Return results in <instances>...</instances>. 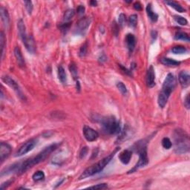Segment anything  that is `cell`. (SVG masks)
<instances>
[{
	"instance_id": "cell-28",
	"label": "cell",
	"mask_w": 190,
	"mask_h": 190,
	"mask_svg": "<svg viewBox=\"0 0 190 190\" xmlns=\"http://www.w3.org/2000/svg\"><path fill=\"white\" fill-rule=\"evenodd\" d=\"M32 178L34 181H43L45 178V173L42 171H37L32 176Z\"/></svg>"
},
{
	"instance_id": "cell-41",
	"label": "cell",
	"mask_w": 190,
	"mask_h": 190,
	"mask_svg": "<svg viewBox=\"0 0 190 190\" xmlns=\"http://www.w3.org/2000/svg\"><path fill=\"white\" fill-rule=\"evenodd\" d=\"M85 7L83 5H79L77 7V13L79 15H82L83 14L84 12H85Z\"/></svg>"
},
{
	"instance_id": "cell-33",
	"label": "cell",
	"mask_w": 190,
	"mask_h": 190,
	"mask_svg": "<svg viewBox=\"0 0 190 190\" xmlns=\"http://www.w3.org/2000/svg\"><path fill=\"white\" fill-rule=\"evenodd\" d=\"M162 145L164 149H169L172 148V141L169 140V138H164L162 140Z\"/></svg>"
},
{
	"instance_id": "cell-42",
	"label": "cell",
	"mask_w": 190,
	"mask_h": 190,
	"mask_svg": "<svg viewBox=\"0 0 190 190\" xmlns=\"http://www.w3.org/2000/svg\"><path fill=\"white\" fill-rule=\"evenodd\" d=\"M13 180H10V181H6L5 183H3L1 185V189H5V188H7L8 187V186H9L10 184H11L12 182H13Z\"/></svg>"
},
{
	"instance_id": "cell-17",
	"label": "cell",
	"mask_w": 190,
	"mask_h": 190,
	"mask_svg": "<svg viewBox=\"0 0 190 190\" xmlns=\"http://www.w3.org/2000/svg\"><path fill=\"white\" fill-rule=\"evenodd\" d=\"M126 43L127 45L129 52H132L134 51L135 45H136V39L133 34H128L126 37Z\"/></svg>"
},
{
	"instance_id": "cell-13",
	"label": "cell",
	"mask_w": 190,
	"mask_h": 190,
	"mask_svg": "<svg viewBox=\"0 0 190 190\" xmlns=\"http://www.w3.org/2000/svg\"><path fill=\"white\" fill-rule=\"evenodd\" d=\"M17 27H18L19 35H20V39H21V40L23 41V42L24 44L25 42V41L27 40V39H28V36L27 35L26 28H25V23H24L23 20H20V21L18 22V25H17Z\"/></svg>"
},
{
	"instance_id": "cell-8",
	"label": "cell",
	"mask_w": 190,
	"mask_h": 190,
	"mask_svg": "<svg viewBox=\"0 0 190 190\" xmlns=\"http://www.w3.org/2000/svg\"><path fill=\"white\" fill-rule=\"evenodd\" d=\"M91 22L90 17H83V18L80 19V20L77 22L76 25V28H75V32L77 34H83L86 31V30L89 27Z\"/></svg>"
},
{
	"instance_id": "cell-24",
	"label": "cell",
	"mask_w": 190,
	"mask_h": 190,
	"mask_svg": "<svg viewBox=\"0 0 190 190\" xmlns=\"http://www.w3.org/2000/svg\"><path fill=\"white\" fill-rule=\"evenodd\" d=\"M6 44V39L5 34L2 31L0 34V47H1V55H2V59H4V54H5V48Z\"/></svg>"
},
{
	"instance_id": "cell-11",
	"label": "cell",
	"mask_w": 190,
	"mask_h": 190,
	"mask_svg": "<svg viewBox=\"0 0 190 190\" xmlns=\"http://www.w3.org/2000/svg\"><path fill=\"white\" fill-rule=\"evenodd\" d=\"M11 146L8 143L2 142L0 145V160L2 163L4 162V160L11 155Z\"/></svg>"
},
{
	"instance_id": "cell-12",
	"label": "cell",
	"mask_w": 190,
	"mask_h": 190,
	"mask_svg": "<svg viewBox=\"0 0 190 190\" xmlns=\"http://www.w3.org/2000/svg\"><path fill=\"white\" fill-rule=\"evenodd\" d=\"M145 81H146V85L149 88H153L155 85V72L152 66H150L147 71Z\"/></svg>"
},
{
	"instance_id": "cell-40",
	"label": "cell",
	"mask_w": 190,
	"mask_h": 190,
	"mask_svg": "<svg viewBox=\"0 0 190 190\" xmlns=\"http://www.w3.org/2000/svg\"><path fill=\"white\" fill-rule=\"evenodd\" d=\"M184 106H186V108L187 109H189L190 107V102H189V95L188 94L187 95H186V98H185L184 100Z\"/></svg>"
},
{
	"instance_id": "cell-3",
	"label": "cell",
	"mask_w": 190,
	"mask_h": 190,
	"mask_svg": "<svg viewBox=\"0 0 190 190\" xmlns=\"http://www.w3.org/2000/svg\"><path fill=\"white\" fill-rule=\"evenodd\" d=\"M134 149L139 155V160L131 170L128 172V174L134 173L138 169L142 167H144L149 163L148 155H147V142L145 140H142L135 143L134 145Z\"/></svg>"
},
{
	"instance_id": "cell-20",
	"label": "cell",
	"mask_w": 190,
	"mask_h": 190,
	"mask_svg": "<svg viewBox=\"0 0 190 190\" xmlns=\"http://www.w3.org/2000/svg\"><path fill=\"white\" fill-rule=\"evenodd\" d=\"M162 64L165 65L167 66H169V67H176V66H178L181 63L177 60H174L173 59H171V58H167L163 57L160 59Z\"/></svg>"
},
{
	"instance_id": "cell-2",
	"label": "cell",
	"mask_w": 190,
	"mask_h": 190,
	"mask_svg": "<svg viewBox=\"0 0 190 190\" xmlns=\"http://www.w3.org/2000/svg\"><path fill=\"white\" fill-rule=\"evenodd\" d=\"M119 150H120V147H117V148L115 149V150H114V152H112V153H111L109 155H108L107 157L102 158V160H100L99 162H97V163L92 165L91 167L87 168V169L84 171L83 173L81 174V175L79 177V180L81 181V180L85 179V178H87V177H91V176H93V175H95V174L100 172L101 171H102V169H103L104 168L106 167L108 164L111 162V160H112L113 159V157H114L115 154L117 153Z\"/></svg>"
},
{
	"instance_id": "cell-18",
	"label": "cell",
	"mask_w": 190,
	"mask_h": 190,
	"mask_svg": "<svg viewBox=\"0 0 190 190\" xmlns=\"http://www.w3.org/2000/svg\"><path fill=\"white\" fill-rule=\"evenodd\" d=\"M0 13H1V19L3 25H4L5 28H8L10 23V16L8 10L3 6H1V8H0Z\"/></svg>"
},
{
	"instance_id": "cell-22",
	"label": "cell",
	"mask_w": 190,
	"mask_h": 190,
	"mask_svg": "<svg viewBox=\"0 0 190 190\" xmlns=\"http://www.w3.org/2000/svg\"><path fill=\"white\" fill-rule=\"evenodd\" d=\"M166 3H167L168 5L170 6L171 8H172L173 9L175 10L176 11L179 12V13H185V12H186V9L183 8V7L181 6L178 2H177L167 1L166 2Z\"/></svg>"
},
{
	"instance_id": "cell-26",
	"label": "cell",
	"mask_w": 190,
	"mask_h": 190,
	"mask_svg": "<svg viewBox=\"0 0 190 190\" xmlns=\"http://www.w3.org/2000/svg\"><path fill=\"white\" fill-rule=\"evenodd\" d=\"M174 39L176 40H184L186 42H189V37L186 33L182 31H178L174 35Z\"/></svg>"
},
{
	"instance_id": "cell-30",
	"label": "cell",
	"mask_w": 190,
	"mask_h": 190,
	"mask_svg": "<svg viewBox=\"0 0 190 190\" xmlns=\"http://www.w3.org/2000/svg\"><path fill=\"white\" fill-rule=\"evenodd\" d=\"M174 20H175L176 23H178L179 25H188L187 20L183 16L175 15V16H174Z\"/></svg>"
},
{
	"instance_id": "cell-15",
	"label": "cell",
	"mask_w": 190,
	"mask_h": 190,
	"mask_svg": "<svg viewBox=\"0 0 190 190\" xmlns=\"http://www.w3.org/2000/svg\"><path fill=\"white\" fill-rule=\"evenodd\" d=\"M24 45H25V48L28 50V51L30 54H34L36 51V44H35V41L33 38L32 36H28V39L27 40L25 41V42L24 43Z\"/></svg>"
},
{
	"instance_id": "cell-39",
	"label": "cell",
	"mask_w": 190,
	"mask_h": 190,
	"mask_svg": "<svg viewBox=\"0 0 190 190\" xmlns=\"http://www.w3.org/2000/svg\"><path fill=\"white\" fill-rule=\"evenodd\" d=\"M70 24H71V23H64L63 25H61L60 26H59V28H60L62 31L63 32L67 31L70 28V25H71Z\"/></svg>"
},
{
	"instance_id": "cell-38",
	"label": "cell",
	"mask_w": 190,
	"mask_h": 190,
	"mask_svg": "<svg viewBox=\"0 0 190 190\" xmlns=\"http://www.w3.org/2000/svg\"><path fill=\"white\" fill-rule=\"evenodd\" d=\"M88 150L87 147H83V148H82L81 151L80 152V158L83 159L86 156V155L88 154Z\"/></svg>"
},
{
	"instance_id": "cell-29",
	"label": "cell",
	"mask_w": 190,
	"mask_h": 190,
	"mask_svg": "<svg viewBox=\"0 0 190 190\" xmlns=\"http://www.w3.org/2000/svg\"><path fill=\"white\" fill-rule=\"evenodd\" d=\"M69 70H70V72H71V75H72L73 78L74 79V80H77V79L79 77V74H78V70H77V66H75L73 63H72V64H71L69 66Z\"/></svg>"
},
{
	"instance_id": "cell-23",
	"label": "cell",
	"mask_w": 190,
	"mask_h": 190,
	"mask_svg": "<svg viewBox=\"0 0 190 190\" xmlns=\"http://www.w3.org/2000/svg\"><path fill=\"white\" fill-rule=\"evenodd\" d=\"M58 77L60 82L63 84H66L67 83V75H66V71L63 66H59L58 67Z\"/></svg>"
},
{
	"instance_id": "cell-31",
	"label": "cell",
	"mask_w": 190,
	"mask_h": 190,
	"mask_svg": "<svg viewBox=\"0 0 190 190\" xmlns=\"http://www.w3.org/2000/svg\"><path fill=\"white\" fill-rule=\"evenodd\" d=\"M87 52H88V42H85L80 48V51H79V55L81 57L86 56Z\"/></svg>"
},
{
	"instance_id": "cell-35",
	"label": "cell",
	"mask_w": 190,
	"mask_h": 190,
	"mask_svg": "<svg viewBox=\"0 0 190 190\" xmlns=\"http://www.w3.org/2000/svg\"><path fill=\"white\" fill-rule=\"evenodd\" d=\"M126 15L123 14V13H120L118 18V24L120 26V28H123V27L126 25Z\"/></svg>"
},
{
	"instance_id": "cell-47",
	"label": "cell",
	"mask_w": 190,
	"mask_h": 190,
	"mask_svg": "<svg viewBox=\"0 0 190 190\" xmlns=\"http://www.w3.org/2000/svg\"><path fill=\"white\" fill-rule=\"evenodd\" d=\"M77 90H78V91H80V82H79L78 80H77Z\"/></svg>"
},
{
	"instance_id": "cell-10",
	"label": "cell",
	"mask_w": 190,
	"mask_h": 190,
	"mask_svg": "<svg viewBox=\"0 0 190 190\" xmlns=\"http://www.w3.org/2000/svg\"><path fill=\"white\" fill-rule=\"evenodd\" d=\"M83 131L85 138L89 142L95 141L99 138L98 132L97 131H95V129H92V128L89 127V126H84Z\"/></svg>"
},
{
	"instance_id": "cell-21",
	"label": "cell",
	"mask_w": 190,
	"mask_h": 190,
	"mask_svg": "<svg viewBox=\"0 0 190 190\" xmlns=\"http://www.w3.org/2000/svg\"><path fill=\"white\" fill-rule=\"evenodd\" d=\"M146 13L148 15L149 18L152 20V22H157L158 20V15L155 13V12L152 11V7L151 3H149L146 6Z\"/></svg>"
},
{
	"instance_id": "cell-44",
	"label": "cell",
	"mask_w": 190,
	"mask_h": 190,
	"mask_svg": "<svg viewBox=\"0 0 190 190\" xmlns=\"http://www.w3.org/2000/svg\"><path fill=\"white\" fill-rule=\"evenodd\" d=\"M120 66L121 69H122V70H123V71H123V72H124V73H126V74L131 75V71H129V70H127V69H126V68H124V67H123V66H121V65H120Z\"/></svg>"
},
{
	"instance_id": "cell-16",
	"label": "cell",
	"mask_w": 190,
	"mask_h": 190,
	"mask_svg": "<svg viewBox=\"0 0 190 190\" xmlns=\"http://www.w3.org/2000/svg\"><path fill=\"white\" fill-rule=\"evenodd\" d=\"M132 157V152L131 150L126 149L119 155V159L123 164H128Z\"/></svg>"
},
{
	"instance_id": "cell-4",
	"label": "cell",
	"mask_w": 190,
	"mask_h": 190,
	"mask_svg": "<svg viewBox=\"0 0 190 190\" xmlns=\"http://www.w3.org/2000/svg\"><path fill=\"white\" fill-rule=\"evenodd\" d=\"M174 151L177 154H185L189 151V135L182 129H177L174 133Z\"/></svg>"
},
{
	"instance_id": "cell-1",
	"label": "cell",
	"mask_w": 190,
	"mask_h": 190,
	"mask_svg": "<svg viewBox=\"0 0 190 190\" xmlns=\"http://www.w3.org/2000/svg\"><path fill=\"white\" fill-rule=\"evenodd\" d=\"M58 145H59L58 143H54V144L48 145V146L44 149L42 152H39L36 157H31V158L26 160L23 163H20V167H19V170L17 173H24L26 171H28L29 169L33 167L34 166L37 165L39 163L44 161L50 155L51 152H54L57 148Z\"/></svg>"
},
{
	"instance_id": "cell-9",
	"label": "cell",
	"mask_w": 190,
	"mask_h": 190,
	"mask_svg": "<svg viewBox=\"0 0 190 190\" xmlns=\"http://www.w3.org/2000/svg\"><path fill=\"white\" fill-rule=\"evenodd\" d=\"M2 81L5 84H7L8 86H10L11 88H13V89L16 92V94L19 95V97H20V98L23 99V100L25 99V96L23 95V92H22L21 89H20V85H18V83H17L14 80H13L11 77H10L9 76H3L2 77Z\"/></svg>"
},
{
	"instance_id": "cell-19",
	"label": "cell",
	"mask_w": 190,
	"mask_h": 190,
	"mask_svg": "<svg viewBox=\"0 0 190 190\" xmlns=\"http://www.w3.org/2000/svg\"><path fill=\"white\" fill-rule=\"evenodd\" d=\"M14 55H15V57H16V61H17V63H18L19 66L22 68L25 67V59H24L23 54H22V51L19 47H16L14 48Z\"/></svg>"
},
{
	"instance_id": "cell-36",
	"label": "cell",
	"mask_w": 190,
	"mask_h": 190,
	"mask_svg": "<svg viewBox=\"0 0 190 190\" xmlns=\"http://www.w3.org/2000/svg\"><path fill=\"white\" fill-rule=\"evenodd\" d=\"M25 5V8H26L27 11H28V14H31L32 11H33V3L31 1H25L24 2Z\"/></svg>"
},
{
	"instance_id": "cell-27",
	"label": "cell",
	"mask_w": 190,
	"mask_h": 190,
	"mask_svg": "<svg viewBox=\"0 0 190 190\" xmlns=\"http://www.w3.org/2000/svg\"><path fill=\"white\" fill-rule=\"evenodd\" d=\"M186 51H187V50H186V48L182 45L174 46V47L172 48V52L174 54H185Z\"/></svg>"
},
{
	"instance_id": "cell-25",
	"label": "cell",
	"mask_w": 190,
	"mask_h": 190,
	"mask_svg": "<svg viewBox=\"0 0 190 190\" xmlns=\"http://www.w3.org/2000/svg\"><path fill=\"white\" fill-rule=\"evenodd\" d=\"M75 11L73 9H68L65 12L64 16H63V20L64 23H70V20L74 16Z\"/></svg>"
},
{
	"instance_id": "cell-6",
	"label": "cell",
	"mask_w": 190,
	"mask_h": 190,
	"mask_svg": "<svg viewBox=\"0 0 190 190\" xmlns=\"http://www.w3.org/2000/svg\"><path fill=\"white\" fill-rule=\"evenodd\" d=\"M176 85H177V81H176L175 77L172 73H168L167 77L164 80L162 87V91H160V93H162L163 95L167 96V97L169 98L172 92L175 88Z\"/></svg>"
},
{
	"instance_id": "cell-5",
	"label": "cell",
	"mask_w": 190,
	"mask_h": 190,
	"mask_svg": "<svg viewBox=\"0 0 190 190\" xmlns=\"http://www.w3.org/2000/svg\"><path fill=\"white\" fill-rule=\"evenodd\" d=\"M102 129L106 134H117L120 132L121 127L119 121L113 116L102 117L99 119Z\"/></svg>"
},
{
	"instance_id": "cell-45",
	"label": "cell",
	"mask_w": 190,
	"mask_h": 190,
	"mask_svg": "<svg viewBox=\"0 0 190 190\" xmlns=\"http://www.w3.org/2000/svg\"><path fill=\"white\" fill-rule=\"evenodd\" d=\"M152 37L155 39H156V37H157V32L156 31L153 30V31L152 32Z\"/></svg>"
},
{
	"instance_id": "cell-34",
	"label": "cell",
	"mask_w": 190,
	"mask_h": 190,
	"mask_svg": "<svg viewBox=\"0 0 190 190\" xmlns=\"http://www.w3.org/2000/svg\"><path fill=\"white\" fill-rule=\"evenodd\" d=\"M117 87L118 88V90L123 94V95H126L127 94V88H126V85L123 84L122 82H119V83H117Z\"/></svg>"
},
{
	"instance_id": "cell-7",
	"label": "cell",
	"mask_w": 190,
	"mask_h": 190,
	"mask_svg": "<svg viewBox=\"0 0 190 190\" xmlns=\"http://www.w3.org/2000/svg\"><path fill=\"white\" fill-rule=\"evenodd\" d=\"M37 143H38V139H37V138H33V139H30V140H28V141H27L26 143H24V144L17 150L16 154H15V156L20 157L25 155V154L28 153L29 152H30L31 150L34 149V148L37 145Z\"/></svg>"
},
{
	"instance_id": "cell-14",
	"label": "cell",
	"mask_w": 190,
	"mask_h": 190,
	"mask_svg": "<svg viewBox=\"0 0 190 190\" xmlns=\"http://www.w3.org/2000/svg\"><path fill=\"white\" fill-rule=\"evenodd\" d=\"M179 83L183 88H186L189 85L190 76L186 71H181L179 74Z\"/></svg>"
},
{
	"instance_id": "cell-37",
	"label": "cell",
	"mask_w": 190,
	"mask_h": 190,
	"mask_svg": "<svg viewBox=\"0 0 190 190\" xmlns=\"http://www.w3.org/2000/svg\"><path fill=\"white\" fill-rule=\"evenodd\" d=\"M108 188V185L106 184H100L95 185V186H92L88 187V189H105Z\"/></svg>"
},
{
	"instance_id": "cell-46",
	"label": "cell",
	"mask_w": 190,
	"mask_h": 190,
	"mask_svg": "<svg viewBox=\"0 0 190 190\" xmlns=\"http://www.w3.org/2000/svg\"><path fill=\"white\" fill-rule=\"evenodd\" d=\"M90 5H91L92 7H95V6H97V2L96 1H91L90 2Z\"/></svg>"
},
{
	"instance_id": "cell-32",
	"label": "cell",
	"mask_w": 190,
	"mask_h": 190,
	"mask_svg": "<svg viewBox=\"0 0 190 190\" xmlns=\"http://www.w3.org/2000/svg\"><path fill=\"white\" fill-rule=\"evenodd\" d=\"M129 23L130 26L135 28V27L137 26V24H138V15L136 14L131 15L129 19Z\"/></svg>"
},
{
	"instance_id": "cell-43",
	"label": "cell",
	"mask_w": 190,
	"mask_h": 190,
	"mask_svg": "<svg viewBox=\"0 0 190 190\" xmlns=\"http://www.w3.org/2000/svg\"><path fill=\"white\" fill-rule=\"evenodd\" d=\"M134 8L135 10H137V11H140L142 10V5L140 4V2H135L134 4Z\"/></svg>"
}]
</instances>
